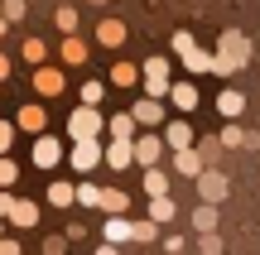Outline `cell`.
Listing matches in <instances>:
<instances>
[{
    "label": "cell",
    "mask_w": 260,
    "mask_h": 255,
    "mask_svg": "<svg viewBox=\"0 0 260 255\" xmlns=\"http://www.w3.org/2000/svg\"><path fill=\"white\" fill-rule=\"evenodd\" d=\"M145 193L149 198H169V178L159 169H145Z\"/></svg>",
    "instance_id": "cell-24"
},
{
    "label": "cell",
    "mask_w": 260,
    "mask_h": 255,
    "mask_svg": "<svg viewBox=\"0 0 260 255\" xmlns=\"http://www.w3.org/2000/svg\"><path fill=\"white\" fill-rule=\"evenodd\" d=\"M154 222H130V241H154Z\"/></svg>",
    "instance_id": "cell-30"
},
{
    "label": "cell",
    "mask_w": 260,
    "mask_h": 255,
    "mask_svg": "<svg viewBox=\"0 0 260 255\" xmlns=\"http://www.w3.org/2000/svg\"><path fill=\"white\" fill-rule=\"evenodd\" d=\"M140 72H145V96L149 101H159V96H169V63L164 58H145V67H140Z\"/></svg>",
    "instance_id": "cell-3"
},
{
    "label": "cell",
    "mask_w": 260,
    "mask_h": 255,
    "mask_svg": "<svg viewBox=\"0 0 260 255\" xmlns=\"http://www.w3.org/2000/svg\"><path fill=\"white\" fill-rule=\"evenodd\" d=\"M149 222H154V227L174 222V198H149Z\"/></svg>",
    "instance_id": "cell-21"
},
{
    "label": "cell",
    "mask_w": 260,
    "mask_h": 255,
    "mask_svg": "<svg viewBox=\"0 0 260 255\" xmlns=\"http://www.w3.org/2000/svg\"><path fill=\"white\" fill-rule=\"evenodd\" d=\"M102 101V82H82V106H96Z\"/></svg>",
    "instance_id": "cell-32"
},
{
    "label": "cell",
    "mask_w": 260,
    "mask_h": 255,
    "mask_svg": "<svg viewBox=\"0 0 260 255\" xmlns=\"http://www.w3.org/2000/svg\"><path fill=\"white\" fill-rule=\"evenodd\" d=\"M96 255H121V246H106V241H102V246H96Z\"/></svg>",
    "instance_id": "cell-42"
},
{
    "label": "cell",
    "mask_w": 260,
    "mask_h": 255,
    "mask_svg": "<svg viewBox=\"0 0 260 255\" xmlns=\"http://www.w3.org/2000/svg\"><path fill=\"white\" fill-rule=\"evenodd\" d=\"M63 58H68V63H82V58H87V48L77 44V39H68V44H63Z\"/></svg>",
    "instance_id": "cell-31"
},
{
    "label": "cell",
    "mask_w": 260,
    "mask_h": 255,
    "mask_svg": "<svg viewBox=\"0 0 260 255\" xmlns=\"http://www.w3.org/2000/svg\"><path fill=\"white\" fill-rule=\"evenodd\" d=\"M10 24V19H24V0H5V15H0Z\"/></svg>",
    "instance_id": "cell-34"
},
{
    "label": "cell",
    "mask_w": 260,
    "mask_h": 255,
    "mask_svg": "<svg viewBox=\"0 0 260 255\" xmlns=\"http://www.w3.org/2000/svg\"><path fill=\"white\" fill-rule=\"evenodd\" d=\"M44 255H63V236H48L44 241Z\"/></svg>",
    "instance_id": "cell-39"
},
{
    "label": "cell",
    "mask_w": 260,
    "mask_h": 255,
    "mask_svg": "<svg viewBox=\"0 0 260 255\" xmlns=\"http://www.w3.org/2000/svg\"><path fill=\"white\" fill-rule=\"evenodd\" d=\"M0 255H19V241H0Z\"/></svg>",
    "instance_id": "cell-41"
},
{
    "label": "cell",
    "mask_w": 260,
    "mask_h": 255,
    "mask_svg": "<svg viewBox=\"0 0 260 255\" xmlns=\"http://www.w3.org/2000/svg\"><path fill=\"white\" fill-rule=\"evenodd\" d=\"M15 178H19V164L15 159H0V188H15Z\"/></svg>",
    "instance_id": "cell-29"
},
{
    "label": "cell",
    "mask_w": 260,
    "mask_h": 255,
    "mask_svg": "<svg viewBox=\"0 0 260 255\" xmlns=\"http://www.w3.org/2000/svg\"><path fill=\"white\" fill-rule=\"evenodd\" d=\"M34 164L39 169H58V164H63V140H53V135H39L34 140Z\"/></svg>",
    "instance_id": "cell-6"
},
{
    "label": "cell",
    "mask_w": 260,
    "mask_h": 255,
    "mask_svg": "<svg viewBox=\"0 0 260 255\" xmlns=\"http://www.w3.org/2000/svg\"><path fill=\"white\" fill-rule=\"evenodd\" d=\"M174 169L188 173V178H198V173H203V154H198V150H178L174 154Z\"/></svg>",
    "instance_id": "cell-15"
},
{
    "label": "cell",
    "mask_w": 260,
    "mask_h": 255,
    "mask_svg": "<svg viewBox=\"0 0 260 255\" xmlns=\"http://www.w3.org/2000/svg\"><path fill=\"white\" fill-rule=\"evenodd\" d=\"M193 227H198V236H207V231H217V207H207V202H198V212H193Z\"/></svg>",
    "instance_id": "cell-22"
},
{
    "label": "cell",
    "mask_w": 260,
    "mask_h": 255,
    "mask_svg": "<svg viewBox=\"0 0 260 255\" xmlns=\"http://www.w3.org/2000/svg\"><path fill=\"white\" fill-rule=\"evenodd\" d=\"M68 159H73V169H77V173H92L96 164H102V140H77Z\"/></svg>",
    "instance_id": "cell-7"
},
{
    "label": "cell",
    "mask_w": 260,
    "mask_h": 255,
    "mask_svg": "<svg viewBox=\"0 0 260 255\" xmlns=\"http://www.w3.org/2000/svg\"><path fill=\"white\" fill-rule=\"evenodd\" d=\"M96 198H102L96 183H77V188H73V202H82V207H96Z\"/></svg>",
    "instance_id": "cell-28"
},
{
    "label": "cell",
    "mask_w": 260,
    "mask_h": 255,
    "mask_svg": "<svg viewBox=\"0 0 260 255\" xmlns=\"http://www.w3.org/2000/svg\"><path fill=\"white\" fill-rule=\"evenodd\" d=\"M130 121H135V125H159V121H164V106H159V101H149V96H145V101H135Z\"/></svg>",
    "instance_id": "cell-11"
},
{
    "label": "cell",
    "mask_w": 260,
    "mask_h": 255,
    "mask_svg": "<svg viewBox=\"0 0 260 255\" xmlns=\"http://www.w3.org/2000/svg\"><path fill=\"white\" fill-rule=\"evenodd\" d=\"M58 29H68V34L77 29V15H73V10H58Z\"/></svg>",
    "instance_id": "cell-37"
},
{
    "label": "cell",
    "mask_w": 260,
    "mask_h": 255,
    "mask_svg": "<svg viewBox=\"0 0 260 255\" xmlns=\"http://www.w3.org/2000/svg\"><path fill=\"white\" fill-rule=\"evenodd\" d=\"M10 222H15V227H34V222H39V202H15Z\"/></svg>",
    "instance_id": "cell-23"
},
{
    "label": "cell",
    "mask_w": 260,
    "mask_h": 255,
    "mask_svg": "<svg viewBox=\"0 0 260 255\" xmlns=\"http://www.w3.org/2000/svg\"><path fill=\"white\" fill-rule=\"evenodd\" d=\"M125 193L121 188H102V198H96V207H102V212H111V217H121V212H125Z\"/></svg>",
    "instance_id": "cell-16"
},
{
    "label": "cell",
    "mask_w": 260,
    "mask_h": 255,
    "mask_svg": "<svg viewBox=\"0 0 260 255\" xmlns=\"http://www.w3.org/2000/svg\"><path fill=\"white\" fill-rule=\"evenodd\" d=\"M102 164H106V169H125V164H135V159H130V140H111L102 150Z\"/></svg>",
    "instance_id": "cell-10"
},
{
    "label": "cell",
    "mask_w": 260,
    "mask_h": 255,
    "mask_svg": "<svg viewBox=\"0 0 260 255\" xmlns=\"http://www.w3.org/2000/svg\"><path fill=\"white\" fill-rule=\"evenodd\" d=\"M159 140H164V144H169L174 154H178V150H193V125H188V121H169Z\"/></svg>",
    "instance_id": "cell-8"
},
{
    "label": "cell",
    "mask_w": 260,
    "mask_h": 255,
    "mask_svg": "<svg viewBox=\"0 0 260 255\" xmlns=\"http://www.w3.org/2000/svg\"><path fill=\"white\" fill-rule=\"evenodd\" d=\"M222 144H226V150H241V144H246V150H255V144H260V135L241 130V125H226V130H222Z\"/></svg>",
    "instance_id": "cell-12"
},
{
    "label": "cell",
    "mask_w": 260,
    "mask_h": 255,
    "mask_svg": "<svg viewBox=\"0 0 260 255\" xmlns=\"http://www.w3.org/2000/svg\"><path fill=\"white\" fill-rule=\"evenodd\" d=\"M102 236H106V246H121V241H130V222L125 217H106Z\"/></svg>",
    "instance_id": "cell-17"
},
{
    "label": "cell",
    "mask_w": 260,
    "mask_h": 255,
    "mask_svg": "<svg viewBox=\"0 0 260 255\" xmlns=\"http://www.w3.org/2000/svg\"><path fill=\"white\" fill-rule=\"evenodd\" d=\"M106 135H111V140H135V121H130L125 111L111 116V121H106Z\"/></svg>",
    "instance_id": "cell-20"
},
{
    "label": "cell",
    "mask_w": 260,
    "mask_h": 255,
    "mask_svg": "<svg viewBox=\"0 0 260 255\" xmlns=\"http://www.w3.org/2000/svg\"><path fill=\"white\" fill-rule=\"evenodd\" d=\"M24 58H29V63H44V44H39V39H29V44H24Z\"/></svg>",
    "instance_id": "cell-35"
},
{
    "label": "cell",
    "mask_w": 260,
    "mask_h": 255,
    "mask_svg": "<svg viewBox=\"0 0 260 255\" xmlns=\"http://www.w3.org/2000/svg\"><path fill=\"white\" fill-rule=\"evenodd\" d=\"M0 34H5V19H0Z\"/></svg>",
    "instance_id": "cell-44"
},
{
    "label": "cell",
    "mask_w": 260,
    "mask_h": 255,
    "mask_svg": "<svg viewBox=\"0 0 260 255\" xmlns=\"http://www.w3.org/2000/svg\"><path fill=\"white\" fill-rule=\"evenodd\" d=\"M19 130H29V135H44V106H39V101H29L24 111H19Z\"/></svg>",
    "instance_id": "cell-13"
},
{
    "label": "cell",
    "mask_w": 260,
    "mask_h": 255,
    "mask_svg": "<svg viewBox=\"0 0 260 255\" xmlns=\"http://www.w3.org/2000/svg\"><path fill=\"white\" fill-rule=\"evenodd\" d=\"M0 77H10V58L5 53H0Z\"/></svg>",
    "instance_id": "cell-43"
},
{
    "label": "cell",
    "mask_w": 260,
    "mask_h": 255,
    "mask_svg": "<svg viewBox=\"0 0 260 255\" xmlns=\"http://www.w3.org/2000/svg\"><path fill=\"white\" fill-rule=\"evenodd\" d=\"M217 111H222V116H232V121H236V116H241V111H246V96H241V92H236V87H226V92H222V96H217Z\"/></svg>",
    "instance_id": "cell-14"
},
{
    "label": "cell",
    "mask_w": 260,
    "mask_h": 255,
    "mask_svg": "<svg viewBox=\"0 0 260 255\" xmlns=\"http://www.w3.org/2000/svg\"><path fill=\"white\" fill-rule=\"evenodd\" d=\"M111 82H116V87H135V82H140V67H135V63H116V67H111Z\"/></svg>",
    "instance_id": "cell-25"
},
{
    "label": "cell",
    "mask_w": 260,
    "mask_h": 255,
    "mask_svg": "<svg viewBox=\"0 0 260 255\" xmlns=\"http://www.w3.org/2000/svg\"><path fill=\"white\" fill-rule=\"evenodd\" d=\"M48 202L53 207H73V183H48Z\"/></svg>",
    "instance_id": "cell-27"
},
{
    "label": "cell",
    "mask_w": 260,
    "mask_h": 255,
    "mask_svg": "<svg viewBox=\"0 0 260 255\" xmlns=\"http://www.w3.org/2000/svg\"><path fill=\"white\" fill-rule=\"evenodd\" d=\"M10 144H15V125H10V121H0V159H5V150H10Z\"/></svg>",
    "instance_id": "cell-33"
},
{
    "label": "cell",
    "mask_w": 260,
    "mask_h": 255,
    "mask_svg": "<svg viewBox=\"0 0 260 255\" xmlns=\"http://www.w3.org/2000/svg\"><path fill=\"white\" fill-rule=\"evenodd\" d=\"M183 63H188V72H212V53H203V48H188Z\"/></svg>",
    "instance_id": "cell-26"
},
{
    "label": "cell",
    "mask_w": 260,
    "mask_h": 255,
    "mask_svg": "<svg viewBox=\"0 0 260 255\" xmlns=\"http://www.w3.org/2000/svg\"><path fill=\"white\" fill-rule=\"evenodd\" d=\"M10 212H15V198H10V193H0V222H5Z\"/></svg>",
    "instance_id": "cell-40"
},
{
    "label": "cell",
    "mask_w": 260,
    "mask_h": 255,
    "mask_svg": "<svg viewBox=\"0 0 260 255\" xmlns=\"http://www.w3.org/2000/svg\"><path fill=\"white\" fill-rule=\"evenodd\" d=\"M246 58H251V44H246V34H222V53L212 58V72H236V67H246Z\"/></svg>",
    "instance_id": "cell-1"
},
{
    "label": "cell",
    "mask_w": 260,
    "mask_h": 255,
    "mask_svg": "<svg viewBox=\"0 0 260 255\" xmlns=\"http://www.w3.org/2000/svg\"><path fill=\"white\" fill-rule=\"evenodd\" d=\"M203 255H222V241H217V231H207V236H203Z\"/></svg>",
    "instance_id": "cell-36"
},
{
    "label": "cell",
    "mask_w": 260,
    "mask_h": 255,
    "mask_svg": "<svg viewBox=\"0 0 260 255\" xmlns=\"http://www.w3.org/2000/svg\"><path fill=\"white\" fill-rule=\"evenodd\" d=\"M169 96H174V106H178V111H193V106H198V87H193V82L169 87Z\"/></svg>",
    "instance_id": "cell-19"
},
{
    "label": "cell",
    "mask_w": 260,
    "mask_h": 255,
    "mask_svg": "<svg viewBox=\"0 0 260 255\" xmlns=\"http://www.w3.org/2000/svg\"><path fill=\"white\" fill-rule=\"evenodd\" d=\"M226 188H232L226 173H217V169H203V173H198V198H203L207 207H217V202L226 198Z\"/></svg>",
    "instance_id": "cell-4"
},
{
    "label": "cell",
    "mask_w": 260,
    "mask_h": 255,
    "mask_svg": "<svg viewBox=\"0 0 260 255\" xmlns=\"http://www.w3.org/2000/svg\"><path fill=\"white\" fill-rule=\"evenodd\" d=\"M96 39H102L106 48H121L125 44V24H121V19H106V24L96 29Z\"/></svg>",
    "instance_id": "cell-18"
},
{
    "label": "cell",
    "mask_w": 260,
    "mask_h": 255,
    "mask_svg": "<svg viewBox=\"0 0 260 255\" xmlns=\"http://www.w3.org/2000/svg\"><path fill=\"white\" fill-rule=\"evenodd\" d=\"M34 92L39 96H58L63 92V72H58V67H39L34 72Z\"/></svg>",
    "instance_id": "cell-9"
},
{
    "label": "cell",
    "mask_w": 260,
    "mask_h": 255,
    "mask_svg": "<svg viewBox=\"0 0 260 255\" xmlns=\"http://www.w3.org/2000/svg\"><path fill=\"white\" fill-rule=\"evenodd\" d=\"M174 48H178V53H188V48H193V34H188V29H178V34H174Z\"/></svg>",
    "instance_id": "cell-38"
},
{
    "label": "cell",
    "mask_w": 260,
    "mask_h": 255,
    "mask_svg": "<svg viewBox=\"0 0 260 255\" xmlns=\"http://www.w3.org/2000/svg\"><path fill=\"white\" fill-rule=\"evenodd\" d=\"M102 130H106V121H102L96 106H77V111L68 116V135H73V144H77V140H96Z\"/></svg>",
    "instance_id": "cell-2"
},
{
    "label": "cell",
    "mask_w": 260,
    "mask_h": 255,
    "mask_svg": "<svg viewBox=\"0 0 260 255\" xmlns=\"http://www.w3.org/2000/svg\"><path fill=\"white\" fill-rule=\"evenodd\" d=\"M159 154H164V140H159V135H140V140H130V159L145 164V169H159Z\"/></svg>",
    "instance_id": "cell-5"
}]
</instances>
